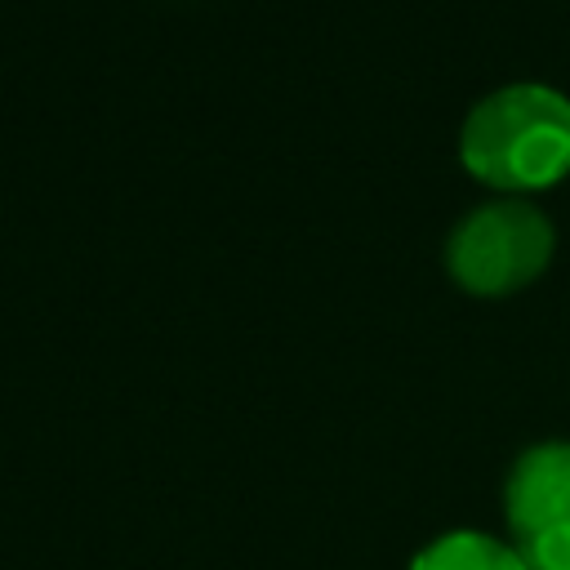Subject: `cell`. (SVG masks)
<instances>
[{
	"instance_id": "7a4b0ae2",
	"label": "cell",
	"mask_w": 570,
	"mask_h": 570,
	"mask_svg": "<svg viewBox=\"0 0 570 570\" xmlns=\"http://www.w3.org/2000/svg\"><path fill=\"white\" fill-rule=\"evenodd\" d=\"M552 223L525 200H494L472 209L450 245V272L472 294H508L534 281L552 258Z\"/></svg>"
},
{
	"instance_id": "3957f363",
	"label": "cell",
	"mask_w": 570,
	"mask_h": 570,
	"mask_svg": "<svg viewBox=\"0 0 570 570\" xmlns=\"http://www.w3.org/2000/svg\"><path fill=\"white\" fill-rule=\"evenodd\" d=\"M508 521L530 570H570V445H534L508 476Z\"/></svg>"
},
{
	"instance_id": "277c9868",
	"label": "cell",
	"mask_w": 570,
	"mask_h": 570,
	"mask_svg": "<svg viewBox=\"0 0 570 570\" xmlns=\"http://www.w3.org/2000/svg\"><path fill=\"white\" fill-rule=\"evenodd\" d=\"M410 570H530V566L521 561L517 548H508L490 534L454 530V534H441L436 543H428Z\"/></svg>"
},
{
	"instance_id": "6da1fadb",
	"label": "cell",
	"mask_w": 570,
	"mask_h": 570,
	"mask_svg": "<svg viewBox=\"0 0 570 570\" xmlns=\"http://www.w3.org/2000/svg\"><path fill=\"white\" fill-rule=\"evenodd\" d=\"M463 165L490 187H548L570 169V98L548 85H508L481 98L459 134Z\"/></svg>"
}]
</instances>
